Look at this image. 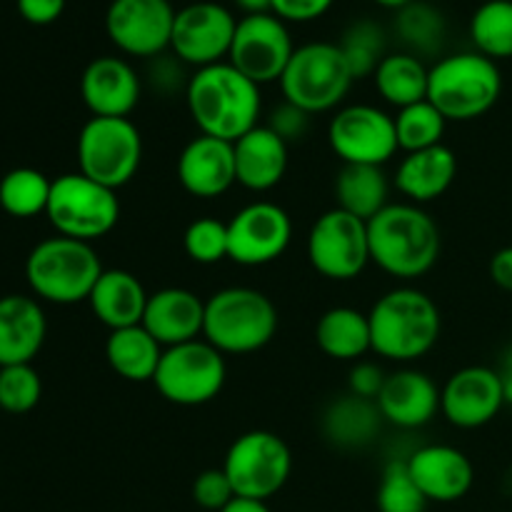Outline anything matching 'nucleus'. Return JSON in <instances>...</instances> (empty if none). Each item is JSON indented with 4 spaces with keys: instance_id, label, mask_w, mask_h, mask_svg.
<instances>
[{
    "instance_id": "nucleus-17",
    "label": "nucleus",
    "mask_w": 512,
    "mask_h": 512,
    "mask_svg": "<svg viewBox=\"0 0 512 512\" xmlns=\"http://www.w3.org/2000/svg\"><path fill=\"white\" fill-rule=\"evenodd\" d=\"M290 240L293 220L288 210L270 200L245 205L228 220V258L245 268L275 263L288 250Z\"/></svg>"
},
{
    "instance_id": "nucleus-10",
    "label": "nucleus",
    "mask_w": 512,
    "mask_h": 512,
    "mask_svg": "<svg viewBox=\"0 0 512 512\" xmlns=\"http://www.w3.org/2000/svg\"><path fill=\"white\" fill-rule=\"evenodd\" d=\"M228 380L225 355L208 340H190L163 350L153 385L168 403L198 408L218 398Z\"/></svg>"
},
{
    "instance_id": "nucleus-34",
    "label": "nucleus",
    "mask_w": 512,
    "mask_h": 512,
    "mask_svg": "<svg viewBox=\"0 0 512 512\" xmlns=\"http://www.w3.org/2000/svg\"><path fill=\"white\" fill-rule=\"evenodd\" d=\"M475 50L490 60L512 58V0H488L470 18Z\"/></svg>"
},
{
    "instance_id": "nucleus-9",
    "label": "nucleus",
    "mask_w": 512,
    "mask_h": 512,
    "mask_svg": "<svg viewBox=\"0 0 512 512\" xmlns=\"http://www.w3.org/2000/svg\"><path fill=\"white\" fill-rule=\"evenodd\" d=\"M143 135L130 118H90L78 135V173L110 190L138 175Z\"/></svg>"
},
{
    "instance_id": "nucleus-50",
    "label": "nucleus",
    "mask_w": 512,
    "mask_h": 512,
    "mask_svg": "<svg viewBox=\"0 0 512 512\" xmlns=\"http://www.w3.org/2000/svg\"><path fill=\"white\" fill-rule=\"evenodd\" d=\"M243 15H260V13H273V0H233Z\"/></svg>"
},
{
    "instance_id": "nucleus-43",
    "label": "nucleus",
    "mask_w": 512,
    "mask_h": 512,
    "mask_svg": "<svg viewBox=\"0 0 512 512\" xmlns=\"http://www.w3.org/2000/svg\"><path fill=\"white\" fill-rule=\"evenodd\" d=\"M183 60H178L175 55H158V58L150 60L148 68V83L153 85L158 93H175L178 88H188L190 75H185Z\"/></svg>"
},
{
    "instance_id": "nucleus-14",
    "label": "nucleus",
    "mask_w": 512,
    "mask_h": 512,
    "mask_svg": "<svg viewBox=\"0 0 512 512\" xmlns=\"http://www.w3.org/2000/svg\"><path fill=\"white\" fill-rule=\"evenodd\" d=\"M293 53L295 45L285 20L275 13L243 15L235 28L228 63L253 83L268 85L275 80L280 83Z\"/></svg>"
},
{
    "instance_id": "nucleus-11",
    "label": "nucleus",
    "mask_w": 512,
    "mask_h": 512,
    "mask_svg": "<svg viewBox=\"0 0 512 512\" xmlns=\"http://www.w3.org/2000/svg\"><path fill=\"white\" fill-rule=\"evenodd\" d=\"M223 470L238 498L268 503L288 483L293 473V453L280 435L270 430H250L233 440L225 453Z\"/></svg>"
},
{
    "instance_id": "nucleus-8",
    "label": "nucleus",
    "mask_w": 512,
    "mask_h": 512,
    "mask_svg": "<svg viewBox=\"0 0 512 512\" xmlns=\"http://www.w3.org/2000/svg\"><path fill=\"white\" fill-rule=\"evenodd\" d=\"M45 215L63 238L93 243L113 233L120 220V200L115 190L83 173H65L53 180Z\"/></svg>"
},
{
    "instance_id": "nucleus-25",
    "label": "nucleus",
    "mask_w": 512,
    "mask_h": 512,
    "mask_svg": "<svg viewBox=\"0 0 512 512\" xmlns=\"http://www.w3.org/2000/svg\"><path fill=\"white\" fill-rule=\"evenodd\" d=\"M48 335V320L35 298L5 295L0 298V368L33 363Z\"/></svg>"
},
{
    "instance_id": "nucleus-27",
    "label": "nucleus",
    "mask_w": 512,
    "mask_h": 512,
    "mask_svg": "<svg viewBox=\"0 0 512 512\" xmlns=\"http://www.w3.org/2000/svg\"><path fill=\"white\" fill-rule=\"evenodd\" d=\"M150 293L130 270L108 268L95 283L88 303L95 318L108 330L133 328L143 323Z\"/></svg>"
},
{
    "instance_id": "nucleus-19",
    "label": "nucleus",
    "mask_w": 512,
    "mask_h": 512,
    "mask_svg": "<svg viewBox=\"0 0 512 512\" xmlns=\"http://www.w3.org/2000/svg\"><path fill=\"white\" fill-rule=\"evenodd\" d=\"M143 80L128 60L100 55L80 75V95L93 118H128L140 103Z\"/></svg>"
},
{
    "instance_id": "nucleus-20",
    "label": "nucleus",
    "mask_w": 512,
    "mask_h": 512,
    "mask_svg": "<svg viewBox=\"0 0 512 512\" xmlns=\"http://www.w3.org/2000/svg\"><path fill=\"white\" fill-rule=\"evenodd\" d=\"M178 180L193 198L213 200L235 183V145L228 140L198 135L178 155Z\"/></svg>"
},
{
    "instance_id": "nucleus-16",
    "label": "nucleus",
    "mask_w": 512,
    "mask_h": 512,
    "mask_svg": "<svg viewBox=\"0 0 512 512\" xmlns=\"http://www.w3.org/2000/svg\"><path fill=\"white\" fill-rule=\"evenodd\" d=\"M175 13L170 0H113L105 13V30L120 53L153 60L170 50Z\"/></svg>"
},
{
    "instance_id": "nucleus-42",
    "label": "nucleus",
    "mask_w": 512,
    "mask_h": 512,
    "mask_svg": "<svg viewBox=\"0 0 512 512\" xmlns=\"http://www.w3.org/2000/svg\"><path fill=\"white\" fill-rule=\"evenodd\" d=\"M310 118H313V115H308L305 110L295 108L293 103L283 100L278 108H273V113H270L268 123L265 125H268L275 135H280V138L290 145V143H298V140L305 138V133H308V128H310Z\"/></svg>"
},
{
    "instance_id": "nucleus-7",
    "label": "nucleus",
    "mask_w": 512,
    "mask_h": 512,
    "mask_svg": "<svg viewBox=\"0 0 512 512\" xmlns=\"http://www.w3.org/2000/svg\"><path fill=\"white\" fill-rule=\"evenodd\" d=\"M355 78L338 43H305L295 48L280 90L288 103L305 110L308 115L330 113L345 100Z\"/></svg>"
},
{
    "instance_id": "nucleus-30",
    "label": "nucleus",
    "mask_w": 512,
    "mask_h": 512,
    "mask_svg": "<svg viewBox=\"0 0 512 512\" xmlns=\"http://www.w3.org/2000/svg\"><path fill=\"white\" fill-rule=\"evenodd\" d=\"M163 350V345L143 325H133V328L110 330L105 360L110 370L128 383H153Z\"/></svg>"
},
{
    "instance_id": "nucleus-13",
    "label": "nucleus",
    "mask_w": 512,
    "mask_h": 512,
    "mask_svg": "<svg viewBox=\"0 0 512 512\" xmlns=\"http://www.w3.org/2000/svg\"><path fill=\"white\" fill-rule=\"evenodd\" d=\"M330 150L343 165H380L400 150L395 118L375 105H345L328 125Z\"/></svg>"
},
{
    "instance_id": "nucleus-22",
    "label": "nucleus",
    "mask_w": 512,
    "mask_h": 512,
    "mask_svg": "<svg viewBox=\"0 0 512 512\" xmlns=\"http://www.w3.org/2000/svg\"><path fill=\"white\" fill-rule=\"evenodd\" d=\"M405 463L428 503H455L473 488V463L453 445H423Z\"/></svg>"
},
{
    "instance_id": "nucleus-31",
    "label": "nucleus",
    "mask_w": 512,
    "mask_h": 512,
    "mask_svg": "<svg viewBox=\"0 0 512 512\" xmlns=\"http://www.w3.org/2000/svg\"><path fill=\"white\" fill-rule=\"evenodd\" d=\"M388 175L380 165H343L335 175V208L360 220H373L390 205Z\"/></svg>"
},
{
    "instance_id": "nucleus-45",
    "label": "nucleus",
    "mask_w": 512,
    "mask_h": 512,
    "mask_svg": "<svg viewBox=\"0 0 512 512\" xmlns=\"http://www.w3.org/2000/svg\"><path fill=\"white\" fill-rule=\"evenodd\" d=\"M335 0H273V13L285 23H310L333 8Z\"/></svg>"
},
{
    "instance_id": "nucleus-51",
    "label": "nucleus",
    "mask_w": 512,
    "mask_h": 512,
    "mask_svg": "<svg viewBox=\"0 0 512 512\" xmlns=\"http://www.w3.org/2000/svg\"><path fill=\"white\" fill-rule=\"evenodd\" d=\"M373 3H378L380 8H388V10H403L405 5L415 3V0H373Z\"/></svg>"
},
{
    "instance_id": "nucleus-29",
    "label": "nucleus",
    "mask_w": 512,
    "mask_h": 512,
    "mask_svg": "<svg viewBox=\"0 0 512 512\" xmlns=\"http://www.w3.org/2000/svg\"><path fill=\"white\" fill-rule=\"evenodd\" d=\"M315 343L328 358L340 363H358L365 353H373L368 313L348 305L325 310L315 325Z\"/></svg>"
},
{
    "instance_id": "nucleus-37",
    "label": "nucleus",
    "mask_w": 512,
    "mask_h": 512,
    "mask_svg": "<svg viewBox=\"0 0 512 512\" xmlns=\"http://www.w3.org/2000/svg\"><path fill=\"white\" fill-rule=\"evenodd\" d=\"M448 120L435 108L430 100L400 108L395 115V133H398V145L405 153H418V150L443 145Z\"/></svg>"
},
{
    "instance_id": "nucleus-5",
    "label": "nucleus",
    "mask_w": 512,
    "mask_h": 512,
    "mask_svg": "<svg viewBox=\"0 0 512 512\" xmlns=\"http://www.w3.org/2000/svg\"><path fill=\"white\" fill-rule=\"evenodd\" d=\"M503 95V73L498 63L478 50L445 55L430 68L428 100L445 120L470 123L483 118Z\"/></svg>"
},
{
    "instance_id": "nucleus-46",
    "label": "nucleus",
    "mask_w": 512,
    "mask_h": 512,
    "mask_svg": "<svg viewBox=\"0 0 512 512\" xmlns=\"http://www.w3.org/2000/svg\"><path fill=\"white\" fill-rule=\"evenodd\" d=\"M65 0H18V13L33 25H50L63 15Z\"/></svg>"
},
{
    "instance_id": "nucleus-2",
    "label": "nucleus",
    "mask_w": 512,
    "mask_h": 512,
    "mask_svg": "<svg viewBox=\"0 0 512 512\" xmlns=\"http://www.w3.org/2000/svg\"><path fill=\"white\" fill-rule=\"evenodd\" d=\"M370 263L398 280H415L435 268L443 248L440 228L423 205L390 203L368 220Z\"/></svg>"
},
{
    "instance_id": "nucleus-39",
    "label": "nucleus",
    "mask_w": 512,
    "mask_h": 512,
    "mask_svg": "<svg viewBox=\"0 0 512 512\" xmlns=\"http://www.w3.org/2000/svg\"><path fill=\"white\" fill-rule=\"evenodd\" d=\"M43 380L30 363L5 365L0 368V408L5 413H30L40 403Z\"/></svg>"
},
{
    "instance_id": "nucleus-41",
    "label": "nucleus",
    "mask_w": 512,
    "mask_h": 512,
    "mask_svg": "<svg viewBox=\"0 0 512 512\" xmlns=\"http://www.w3.org/2000/svg\"><path fill=\"white\" fill-rule=\"evenodd\" d=\"M235 498H238V495H235L233 485H230L223 468L203 470V473L193 480V500L203 510L220 512L223 508H228Z\"/></svg>"
},
{
    "instance_id": "nucleus-15",
    "label": "nucleus",
    "mask_w": 512,
    "mask_h": 512,
    "mask_svg": "<svg viewBox=\"0 0 512 512\" xmlns=\"http://www.w3.org/2000/svg\"><path fill=\"white\" fill-rule=\"evenodd\" d=\"M238 18L233 10L220 3L200 0L190 3L175 13L173 38H170V50L185 65L208 68V65L225 63L233 45Z\"/></svg>"
},
{
    "instance_id": "nucleus-32",
    "label": "nucleus",
    "mask_w": 512,
    "mask_h": 512,
    "mask_svg": "<svg viewBox=\"0 0 512 512\" xmlns=\"http://www.w3.org/2000/svg\"><path fill=\"white\" fill-rule=\"evenodd\" d=\"M373 80L380 98L398 110L428 100L430 68L423 63V58L408 53V50L385 55Z\"/></svg>"
},
{
    "instance_id": "nucleus-36",
    "label": "nucleus",
    "mask_w": 512,
    "mask_h": 512,
    "mask_svg": "<svg viewBox=\"0 0 512 512\" xmlns=\"http://www.w3.org/2000/svg\"><path fill=\"white\" fill-rule=\"evenodd\" d=\"M338 45L343 50L345 60H348L350 73H353L355 80L373 78L378 65L388 55V50H385L388 48L385 30L375 20L368 18L355 20L353 25H348Z\"/></svg>"
},
{
    "instance_id": "nucleus-48",
    "label": "nucleus",
    "mask_w": 512,
    "mask_h": 512,
    "mask_svg": "<svg viewBox=\"0 0 512 512\" xmlns=\"http://www.w3.org/2000/svg\"><path fill=\"white\" fill-rule=\"evenodd\" d=\"M495 370H498L500 383H503L505 405H512V345L508 350H505L503 358H500V365Z\"/></svg>"
},
{
    "instance_id": "nucleus-38",
    "label": "nucleus",
    "mask_w": 512,
    "mask_h": 512,
    "mask_svg": "<svg viewBox=\"0 0 512 512\" xmlns=\"http://www.w3.org/2000/svg\"><path fill=\"white\" fill-rule=\"evenodd\" d=\"M375 500L380 512H425L428 508V498L415 485L405 458L390 460L385 465Z\"/></svg>"
},
{
    "instance_id": "nucleus-40",
    "label": "nucleus",
    "mask_w": 512,
    "mask_h": 512,
    "mask_svg": "<svg viewBox=\"0 0 512 512\" xmlns=\"http://www.w3.org/2000/svg\"><path fill=\"white\" fill-rule=\"evenodd\" d=\"M183 250L193 263L215 265L230 255L228 223L218 218H198L185 228Z\"/></svg>"
},
{
    "instance_id": "nucleus-1",
    "label": "nucleus",
    "mask_w": 512,
    "mask_h": 512,
    "mask_svg": "<svg viewBox=\"0 0 512 512\" xmlns=\"http://www.w3.org/2000/svg\"><path fill=\"white\" fill-rule=\"evenodd\" d=\"M185 103L200 135L235 143L260 125L263 95L258 83L225 60L190 75Z\"/></svg>"
},
{
    "instance_id": "nucleus-12",
    "label": "nucleus",
    "mask_w": 512,
    "mask_h": 512,
    "mask_svg": "<svg viewBox=\"0 0 512 512\" xmlns=\"http://www.w3.org/2000/svg\"><path fill=\"white\" fill-rule=\"evenodd\" d=\"M308 260L328 280H355L370 263L368 223L333 208L320 215L308 233Z\"/></svg>"
},
{
    "instance_id": "nucleus-23",
    "label": "nucleus",
    "mask_w": 512,
    "mask_h": 512,
    "mask_svg": "<svg viewBox=\"0 0 512 512\" xmlns=\"http://www.w3.org/2000/svg\"><path fill=\"white\" fill-rule=\"evenodd\" d=\"M143 325L163 348L203 338L205 300L188 288H163L150 293Z\"/></svg>"
},
{
    "instance_id": "nucleus-21",
    "label": "nucleus",
    "mask_w": 512,
    "mask_h": 512,
    "mask_svg": "<svg viewBox=\"0 0 512 512\" xmlns=\"http://www.w3.org/2000/svg\"><path fill=\"white\" fill-rule=\"evenodd\" d=\"M375 403L388 425L400 430H418L433 423L435 415L440 413V388L423 370L400 368L388 373Z\"/></svg>"
},
{
    "instance_id": "nucleus-44",
    "label": "nucleus",
    "mask_w": 512,
    "mask_h": 512,
    "mask_svg": "<svg viewBox=\"0 0 512 512\" xmlns=\"http://www.w3.org/2000/svg\"><path fill=\"white\" fill-rule=\"evenodd\" d=\"M385 378H388V373H385L380 365L370 363V360H358V363L350 368L348 393L365 400H378L380 390H383L385 385Z\"/></svg>"
},
{
    "instance_id": "nucleus-33",
    "label": "nucleus",
    "mask_w": 512,
    "mask_h": 512,
    "mask_svg": "<svg viewBox=\"0 0 512 512\" xmlns=\"http://www.w3.org/2000/svg\"><path fill=\"white\" fill-rule=\"evenodd\" d=\"M395 33H398L400 43L408 48V53L420 58V55L440 53V48L445 43V33H448V25H445L443 13L435 5L415 0V3L398 10Z\"/></svg>"
},
{
    "instance_id": "nucleus-4",
    "label": "nucleus",
    "mask_w": 512,
    "mask_h": 512,
    "mask_svg": "<svg viewBox=\"0 0 512 512\" xmlns=\"http://www.w3.org/2000/svg\"><path fill=\"white\" fill-rule=\"evenodd\" d=\"M278 323V308L268 295L233 285L205 300L203 340L223 355H250L275 338Z\"/></svg>"
},
{
    "instance_id": "nucleus-28",
    "label": "nucleus",
    "mask_w": 512,
    "mask_h": 512,
    "mask_svg": "<svg viewBox=\"0 0 512 512\" xmlns=\"http://www.w3.org/2000/svg\"><path fill=\"white\" fill-rule=\"evenodd\" d=\"M385 420L375 400L345 393L325 408L320 428L325 440L340 450H363L375 443Z\"/></svg>"
},
{
    "instance_id": "nucleus-3",
    "label": "nucleus",
    "mask_w": 512,
    "mask_h": 512,
    "mask_svg": "<svg viewBox=\"0 0 512 512\" xmlns=\"http://www.w3.org/2000/svg\"><path fill=\"white\" fill-rule=\"evenodd\" d=\"M368 318L373 353L400 365L425 358L438 345L443 330V318L435 300L408 285L380 295Z\"/></svg>"
},
{
    "instance_id": "nucleus-49",
    "label": "nucleus",
    "mask_w": 512,
    "mask_h": 512,
    "mask_svg": "<svg viewBox=\"0 0 512 512\" xmlns=\"http://www.w3.org/2000/svg\"><path fill=\"white\" fill-rule=\"evenodd\" d=\"M220 512H270V508H268V503H263V500L235 498L228 508H223Z\"/></svg>"
},
{
    "instance_id": "nucleus-6",
    "label": "nucleus",
    "mask_w": 512,
    "mask_h": 512,
    "mask_svg": "<svg viewBox=\"0 0 512 512\" xmlns=\"http://www.w3.org/2000/svg\"><path fill=\"white\" fill-rule=\"evenodd\" d=\"M103 270L93 243L63 238V235L38 243L25 260V278L30 290L40 300L55 305L88 303Z\"/></svg>"
},
{
    "instance_id": "nucleus-26",
    "label": "nucleus",
    "mask_w": 512,
    "mask_h": 512,
    "mask_svg": "<svg viewBox=\"0 0 512 512\" xmlns=\"http://www.w3.org/2000/svg\"><path fill=\"white\" fill-rule=\"evenodd\" d=\"M458 178V158L448 145L405 153L395 170V188L408 203L425 205L438 200Z\"/></svg>"
},
{
    "instance_id": "nucleus-24",
    "label": "nucleus",
    "mask_w": 512,
    "mask_h": 512,
    "mask_svg": "<svg viewBox=\"0 0 512 512\" xmlns=\"http://www.w3.org/2000/svg\"><path fill=\"white\" fill-rule=\"evenodd\" d=\"M235 175L243 188L268 193L283 183L288 173L290 145L275 135L268 125H258L235 140Z\"/></svg>"
},
{
    "instance_id": "nucleus-35",
    "label": "nucleus",
    "mask_w": 512,
    "mask_h": 512,
    "mask_svg": "<svg viewBox=\"0 0 512 512\" xmlns=\"http://www.w3.org/2000/svg\"><path fill=\"white\" fill-rule=\"evenodd\" d=\"M53 180L35 168H15L0 178V208L13 218H35L48 210Z\"/></svg>"
},
{
    "instance_id": "nucleus-18",
    "label": "nucleus",
    "mask_w": 512,
    "mask_h": 512,
    "mask_svg": "<svg viewBox=\"0 0 512 512\" xmlns=\"http://www.w3.org/2000/svg\"><path fill=\"white\" fill-rule=\"evenodd\" d=\"M503 408V383L498 370L488 365L460 368L440 388V413L460 430H475L493 423Z\"/></svg>"
},
{
    "instance_id": "nucleus-47",
    "label": "nucleus",
    "mask_w": 512,
    "mask_h": 512,
    "mask_svg": "<svg viewBox=\"0 0 512 512\" xmlns=\"http://www.w3.org/2000/svg\"><path fill=\"white\" fill-rule=\"evenodd\" d=\"M490 278L505 293H512V245L500 248L498 253L490 258Z\"/></svg>"
}]
</instances>
